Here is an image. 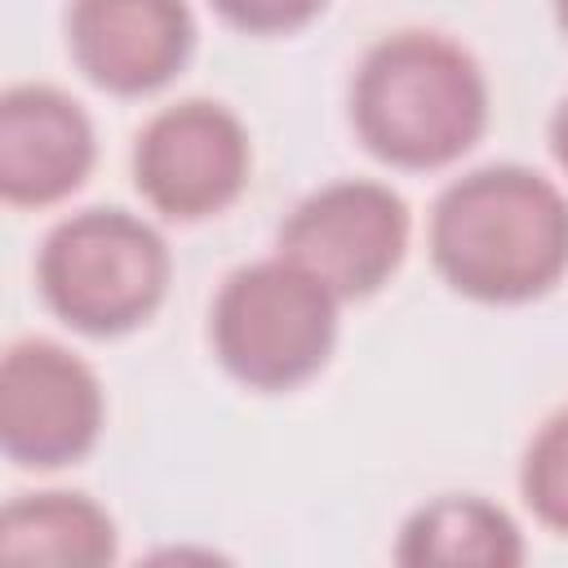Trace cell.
<instances>
[{"mask_svg": "<svg viewBox=\"0 0 568 568\" xmlns=\"http://www.w3.org/2000/svg\"><path fill=\"white\" fill-rule=\"evenodd\" d=\"M248 169V146L213 102H182L155 115L138 142V186L173 217H204L222 209Z\"/></svg>", "mask_w": 568, "mask_h": 568, "instance_id": "obj_7", "label": "cell"}, {"mask_svg": "<svg viewBox=\"0 0 568 568\" xmlns=\"http://www.w3.org/2000/svg\"><path fill=\"white\" fill-rule=\"evenodd\" d=\"M404 564H484L506 568L524 559L515 524L475 497H444L426 506L408 528L399 546Z\"/></svg>", "mask_w": 568, "mask_h": 568, "instance_id": "obj_11", "label": "cell"}, {"mask_svg": "<svg viewBox=\"0 0 568 568\" xmlns=\"http://www.w3.org/2000/svg\"><path fill=\"white\" fill-rule=\"evenodd\" d=\"M524 493L528 506L559 532H568V413H559L524 462Z\"/></svg>", "mask_w": 568, "mask_h": 568, "instance_id": "obj_12", "label": "cell"}, {"mask_svg": "<svg viewBox=\"0 0 568 568\" xmlns=\"http://www.w3.org/2000/svg\"><path fill=\"white\" fill-rule=\"evenodd\" d=\"M559 18H564V27H568V0H559Z\"/></svg>", "mask_w": 568, "mask_h": 568, "instance_id": "obj_15", "label": "cell"}, {"mask_svg": "<svg viewBox=\"0 0 568 568\" xmlns=\"http://www.w3.org/2000/svg\"><path fill=\"white\" fill-rule=\"evenodd\" d=\"M430 248L462 293L519 302L568 266V204L537 173L479 169L435 204Z\"/></svg>", "mask_w": 568, "mask_h": 568, "instance_id": "obj_1", "label": "cell"}, {"mask_svg": "<svg viewBox=\"0 0 568 568\" xmlns=\"http://www.w3.org/2000/svg\"><path fill=\"white\" fill-rule=\"evenodd\" d=\"M169 257L160 235L120 213L89 209L62 222L40 253V288L49 306L84 333H120L138 324L164 293Z\"/></svg>", "mask_w": 568, "mask_h": 568, "instance_id": "obj_3", "label": "cell"}, {"mask_svg": "<svg viewBox=\"0 0 568 568\" xmlns=\"http://www.w3.org/2000/svg\"><path fill=\"white\" fill-rule=\"evenodd\" d=\"M93 133L75 102L53 89H13L0 102V191L13 204H49L80 186Z\"/></svg>", "mask_w": 568, "mask_h": 568, "instance_id": "obj_9", "label": "cell"}, {"mask_svg": "<svg viewBox=\"0 0 568 568\" xmlns=\"http://www.w3.org/2000/svg\"><path fill=\"white\" fill-rule=\"evenodd\" d=\"M213 342L248 386H293L333 346V293L288 257L235 271L213 306Z\"/></svg>", "mask_w": 568, "mask_h": 568, "instance_id": "obj_4", "label": "cell"}, {"mask_svg": "<svg viewBox=\"0 0 568 568\" xmlns=\"http://www.w3.org/2000/svg\"><path fill=\"white\" fill-rule=\"evenodd\" d=\"M408 240V213L377 182H337L297 204L280 235V257L315 275L333 297L377 288Z\"/></svg>", "mask_w": 568, "mask_h": 568, "instance_id": "obj_5", "label": "cell"}, {"mask_svg": "<svg viewBox=\"0 0 568 568\" xmlns=\"http://www.w3.org/2000/svg\"><path fill=\"white\" fill-rule=\"evenodd\" d=\"M550 138H555V155H559L564 169H568V102L555 111V120H550Z\"/></svg>", "mask_w": 568, "mask_h": 568, "instance_id": "obj_14", "label": "cell"}, {"mask_svg": "<svg viewBox=\"0 0 568 568\" xmlns=\"http://www.w3.org/2000/svg\"><path fill=\"white\" fill-rule=\"evenodd\" d=\"M191 49L182 0H75L71 53L89 80L115 93L164 84Z\"/></svg>", "mask_w": 568, "mask_h": 568, "instance_id": "obj_8", "label": "cell"}, {"mask_svg": "<svg viewBox=\"0 0 568 568\" xmlns=\"http://www.w3.org/2000/svg\"><path fill=\"white\" fill-rule=\"evenodd\" d=\"M0 555L27 564H106L115 555V532L93 501L71 493H44L4 510Z\"/></svg>", "mask_w": 568, "mask_h": 568, "instance_id": "obj_10", "label": "cell"}, {"mask_svg": "<svg viewBox=\"0 0 568 568\" xmlns=\"http://www.w3.org/2000/svg\"><path fill=\"white\" fill-rule=\"evenodd\" d=\"M244 31H288L306 22L324 0H213Z\"/></svg>", "mask_w": 568, "mask_h": 568, "instance_id": "obj_13", "label": "cell"}, {"mask_svg": "<svg viewBox=\"0 0 568 568\" xmlns=\"http://www.w3.org/2000/svg\"><path fill=\"white\" fill-rule=\"evenodd\" d=\"M102 422L93 373L49 342H22L0 373V435L22 466H58L80 457Z\"/></svg>", "mask_w": 568, "mask_h": 568, "instance_id": "obj_6", "label": "cell"}, {"mask_svg": "<svg viewBox=\"0 0 568 568\" xmlns=\"http://www.w3.org/2000/svg\"><path fill=\"white\" fill-rule=\"evenodd\" d=\"M355 124L364 142L395 164H444L484 129V80L457 44L422 31L395 36L364 58Z\"/></svg>", "mask_w": 568, "mask_h": 568, "instance_id": "obj_2", "label": "cell"}]
</instances>
